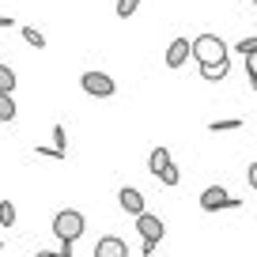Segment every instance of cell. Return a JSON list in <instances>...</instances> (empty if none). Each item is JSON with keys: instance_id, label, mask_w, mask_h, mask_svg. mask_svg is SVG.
Listing matches in <instances>:
<instances>
[{"instance_id": "9a60e30c", "label": "cell", "mask_w": 257, "mask_h": 257, "mask_svg": "<svg viewBox=\"0 0 257 257\" xmlns=\"http://www.w3.org/2000/svg\"><path fill=\"white\" fill-rule=\"evenodd\" d=\"M53 148L68 155V128H64V125H53Z\"/></svg>"}, {"instance_id": "ac0fdd59", "label": "cell", "mask_w": 257, "mask_h": 257, "mask_svg": "<svg viewBox=\"0 0 257 257\" xmlns=\"http://www.w3.org/2000/svg\"><path fill=\"white\" fill-rule=\"evenodd\" d=\"M137 8H140V0H117V19L137 16Z\"/></svg>"}, {"instance_id": "4fadbf2b", "label": "cell", "mask_w": 257, "mask_h": 257, "mask_svg": "<svg viewBox=\"0 0 257 257\" xmlns=\"http://www.w3.org/2000/svg\"><path fill=\"white\" fill-rule=\"evenodd\" d=\"M0 121H4V125L16 121V98L12 95H0Z\"/></svg>"}, {"instance_id": "6da1fadb", "label": "cell", "mask_w": 257, "mask_h": 257, "mask_svg": "<svg viewBox=\"0 0 257 257\" xmlns=\"http://www.w3.org/2000/svg\"><path fill=\"white\" fill-rule=\"evenodd\" d=\"M87 231V219H83V212H76V208H61L53 216V234L61 238V246H72L80 234Z\"/></svg>"}, {"instance_id": "cb8c5ba5", "label": "cell", "mask_w": 257, "mask_h": 257, "mask_svg": "<svg viewBox=\"0 0 257 257\" xmlns=\"http://www.w3.org/2000/svg\"><path fill=\"white\" fill-rule=\"evenodd\" d=\"M246 76H257V53L246 57Z\"/></svg>"}, {"instance_id": "30bf717a", "label": "cell", "mask_w": 257, "mask_h": 257, "mask_svg": "<svg viewBox=\"0 0 257 257\" xmlns=\"http://www.w3.org/2000/svg\"><path fill=\"white\" fill-rule=\"evenodd\" d=\"M167 163H170V152H167V148H152V155H148V170H152V174L155 178H159L163 174V167H167Z\"/></svg>"}, {"instance_id": "7c38bea8", "label": "cell", "mask_w": 257, "mask_h": 257, "mask_svg": "<svg viewBox=\"0 0 257 257\" xmlns=\"http://www.w3.org/2000/svg\"><path fill=\"white\" fill-rule=\"evenodd\" d=\"M234 128H242V117H216L208 125V133H234Z\"/></svg>"}, {"instance_id": "8fae6325", "label": "cell", "mask_w": 257, "mask_h": 257, "mask_svg": "<svg viewBox=\"0 0 257 257\" xmlns=\"http://www.w3.org/2000/svg\"><path fill=\"white\" fill-rule=\"evenodd\" d=\"M16 68H8V64H0V95H12L16 91Z\"/></svg>"}, {"instance_id": "2e32d148", "label": "cell", "mask_w": 257, "mask_h": 257, "mask_svg": "<svg viewBox=\"0 0 257 257\" xmlns=\"http://www.w3.org/2000/svg\"><path fill=\"white\" fill-rule=\"evenodd\" d=\"M159 182H163V185H178V182H182V170H178L174 163H167V167H163V174H159Z\"/></svg>"}, {"instance_id": "5b68a950", "label": "cell", "mask_w": 257, "mask_h": 257, "mask_svg": "<svg viewBox=\"0 0 257 257\" xmlns=\"http://www.w3.org/2000/svg\"><path fill=\"white\" fill-rule=\"evenodd\" d=\"M91 257H128V246L117 234H102V238L95 242V249H91Z\"/></svg>"}, {"instance_id": "3957f363", "label": "cell", "mask_w": 257, "mask_h": 257, "mask_svg": "<svg viewBox=\"0 0 257 257\" xmlns=\"http://www.w3.org/2000/svg\"><path fill=\"white\" fill-rule=\"evenodd\" d=\"M80 87H83V95H91V98H113V91H117V83L110 80L106 72H83L80 76Z\"/></svg>"}, {"instance_id": "5bb4252c", "label": "cell", "mask_w": 257, "mask_h": 257, "mask_svg": "<svg viewBox=\"0 0 257 257\" xmlns=\"http://www.w3.org/2000/svg\"><path fill=\"white\" fill-rule=\"evenodd\" d=\"M23 38H27V46H34V49H46V34H42L38 27H23Z\"/></svg>"}, {"instance_id": "52a82bcc", "label": "cell", "mask_w": 257, "mask_h": 257, "mask_svg": "<svg viewBox=\"0 0 257 257\" xmlns=\"http://www.w3.org/2000/svg\"><path fill=\"white\" fill-rule=\"evenodd\" d=\"M227 201H231V193H227L223 185H208V189L201 193V208L204 212H223Z\"/></svg>"}, {"instance_id": "ba28073f", "label": "cell", "mask_w": 257, "mask_h": 257, "mask_svg": "<svg viewBox=\"0 0 257 257\" xmlns=\"http://www.w3.org/2000/svg\"><path fill=\"white\" fill-rule=\"evenodd\" d=\"M189 61V38H174L167 46V68H182Z\"/></svg>"}, {"instance_id": "277c9868", "label": "cell", "mask_w": 257, "mask_h": 257, "mask_svg": "<svg viewBox=\"0 0 257 257\" xmlns=\"http://www.w3.org/2000/svg\"><path fill=\"white\" fill-rule=\"evenodd\" d=\"M133 219H137L140 238H155V242H163V234H167V223H163L159 216H152V212H140V216H133Z\"/></svg>"}, {"instance_id": "ffe728a7", "label": "cell", "mask_w": 257, "mask_h": 257, "mask_svg": "<svg viewBox=\"0 0 257 257\" xmlns=\"http://www.w3.org/2000/svg\"><path fill=\"white\" fill-rule=\"evenodd\" d=\"M34 257H72V246H61V249H38Z\"/></svg>"}, {"instance_id": "9c48e42d", "label": "cell", "mask_w": 257, "mask_h": 257, "mask_svg": "<svg viewBox=\"0 0 257 257\" xmlns=\"http://www.w3.org/2000/svg\"><path fill=\"white\" fill-rule=\"evenodd\" d=\"M227 72H231V57H223V61H216V64H201V76H204L208 83L227 80Z\"/></svg>"}, {"instance_id": "484cf974", "label": "cell", "mask_w": 257, "mask_h": 257, "mask_svg": "<svg viewBox=\"0 0 257 257\" xmlns=\"http://www.w3.org/2000/svg\"><path fill=\"white\" fill-rule=\"evenodd\" d=\"M249 87H253V91H257V76H249Z\"/></svg>"}, {"instance_id": "d4e9b609", "label": "cell", "mask_w": 257, "mask_h": 257, "mask_svg": "<svg viewBox=\"0 0 257 257\" xmlns=\"http://www.w3.org/2000/svg\"><path fill=\"white\" fill-rule=\"evenodd\" d=\"M12 27H16V19H12V16H0V31H12Z\"/></svg>"}, {"instance_id": "44dd1931", "label": "cell", "mask_w": 257, "mask_h": 257, "mask_svg": "<svg viewBox=\"0 0 257 257\" xmlns=\"http://www.w3.org/2000/svg\"><path fill=\"white\" fill-rule=\"evenodd\" d=\"M38 159H68V155L57 152V148H38Z\"/></svg>"}, {"instance_id": "4316f807", "label": "cell", "mask_w": 257, "mask_h": 257, "mask_svg": "<svg viewBox=\"0 0 257 257\" xmlns=\"http://www.w3.org/2000/svg\"><path fill=\"white\" fill-rule=\"evenodd\" d=\"M249 4H257V0H249Z\"/></svg>"}, {"instance_id": "d6986e66", "label": "cell", "mask_w": 257, "mask_h": 257, "mask_svg": "<svg viewBox=\"0 0 257 257\" xmlns=\"http://www.w3.org/2000/svg\"><path fill=\"white\" fill-rule=\"evenodd\" d=\"M234 49H238V53H242V57H249V53H257V34H253V38H238V42H234Z\"/></svg>"}, {"instance_id": "8992f818", "label": "cell", "mask_w": 257, "mask_h": 257, "mask_svg": "<svg viewBox=\"0 0 257 257\" xmlns=\"http://www.w3.org/2000/svg\"><path fill=\"white\" fill-rule=\"evenodd\" d=\"M117 204H121V212H128V216H140V212H144V193H140L137 185H121Z\"/></svg>"}, {"instance_id": "e0dca14e", "label": "cell", "mask_w": 257, "mask_h": 257, "mask_svg": "<svg viewBox=\"0 0 257 257\" xmlns=\"http://www.w3.org/2000/svg\"><path fill=\"white\" fill-rule=\"evenodd\" d=\"M12 223H16V204L0 201V227H12Z\"/></svg>"}, {"instance_id": "603a6c76", "label": "cell", "mask_w": 257, "mask_h": 257, "mask_svg": "<svg viewBox=\"0 0 257 257\" xmlns=\"http://www.w3.org/2000/svg\"><path fill=\"white\" fill-rule=\"evenodd\" d=\"M246 182H249V189H257V159L246 167Z\"/></svg>"}, {"instance_id": "7402d4cb", "label": "cell", "mask_w": 257, "mask_h": 257, "mask_svg": "<svg viewBox=\"0 0 257 257\" xmlns=\"http://www.w3.org/2000/svg\"><path fill=\"white\" fill-rule=\"evenodd\" d=\"M155 249H159V242H155V238H144V242H140V253H144V257H152Z\"/></svg>"}, {"instance_id": "7a4b0ae2", "label": "cell", "mask_w": 257, "mask_h": 257, "mask_svg": "<svg viewBox=\"0 0 257 257\" xmlns=\"http://www.w3.org/2000/svg\"><path fill=\"white\" fill-rule=\"evenodd\" d=\"M189 57L197 64H216L227 57V42L219 38V34H197V38L189 42Z\"/></svg>"}]
</instances>
